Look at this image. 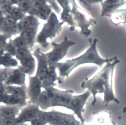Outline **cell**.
Wrapping results in <instances>:
<instances>
[{"label": "cell", "mask_w": 126, "mask_h": 125, "mask_svg": "<svg viewBox=\"0 0 126 125\" xmlns=\"http://www.w3.org/2000/svg\"><path fill=\"white\" fill-rule=\"evenodd\" d=\"M120 62L117 57L112 61L105 65L102 69L91 79L86 78L82 82L81 87L87 89L93 95L92 105H94L97 100V94H103V103L107 106L111 101L120 103L119 100L115 96L113 90V76L115 66Z\"/></svg>", "instance_id": "1"}, {"label": "cell", "mask_w": 126, "mask_h": 125, "mask_svg": "<svg viewBox=\"0 0 126 125\" xmlns=\"http://www.w3.org/2000/svg\"><path fill=\"white\" fill-rule=\"evenodd\" d=\"M90 46L87 50L78 57L63 62H59L55 66L59 71L58 82H62L63 78L67 77L70 73L78 66L87 63H92L101 67L104 63L112 61L117 57L114 56L110 58H103L101 57L96 49L97 39L94 38L93 41L90 39Z\"/></svg>", "instance_id": "2"}, {"label": "cell", "mask_w": 126, "mask_h": 125, "mask_svg": "<svg viewBox=\"0 0 126 125\" xmlns=\"http://www.w3.org/2000/svg\"><path fill=\"white\" fill-rule=\"evenodd\" d=\"M72 90H60L54 87L42 91L35 104L45 111L50 107L60 106L69 108V103L73 96Z\"/></svg>", "instance_id": "3"}, {"label": "cell", "mask_w": 126, "mask_h": 125, "mask_svg": "<svg viewBox=\"0 0 126 125\" xmlns=\"http://www.w3.org/2000/svg\"><path fill=\"white\" fill-rule=\"evenodd\" d=\"M28 98L26 85H6L3 83H0V103L22 108L28 104Z\"/></svg>", "instance_id": "4"}, {"label": "cell", "mask_w": 126, "mask_h": 125, "mask_svg": "<svg viewBox=\"0 0 126 125\" xmlns=\"http://www.w3.org/2000/svg\"><path fill=\"white\" fill-rule=\"evenodd\" d=\"M37 61V68L35 75L41 80L44 89L54 87L56 81L59 80L56 73V67L49 66L45 53L37 49L32 54Z\"/></svg>", "instance_id": "5"}, {"label": "cell", "mask_w": 126, "mask_h": 125, "mask_svg": "<svg viewBox=\"0 0 126 125\" xmlns=\"http://www.w3.org/2000/svg\"><path fill=\"white\" fill-rule=\"evenodd\" d=\"M15 4L25 14L47 21L52 12L50 5L46 0H15Z\"/></svg>", "instance_id": "6"}, {"label": "cell", "mask_w": 126, "mask_h": 125, "mask_svg": "<svg viewBox=\"0 0 126 125\" xmlns=\"http://www.w3.org/2000/svg\"><path fill=\"white\" fill-rule=\"evenodd\" d=\"M39 25L38 18L31 15L26 16L17 23L19 35L25 40L31 50L36 42Z\"/></svg>", "instance_id": "7"}, {"label": "cell", "mask_w": 126, "mask_h": 125, "mask_svg": "<svg viewBox=\"0 0 126 125\" xmlns=\"http://www.w3.org/2000/svg\"><path fill=\"white\" fill-rule=\"evenodd\" d=\"M63 24V22H59L55 13L52 12L37 34L35 42L43 48H47L49 45L47 39L54 38L61 31Z\"/></svg>", "instance_id": "8"}, {"label": "cell", "mask_w": 126, "mask_h": 125, "mask_svg": "<svg viewBox=\"0 0 126 125\" xmlns=\"http://www.w3.org/2000/svg\"><path fill=\"white\" fill-rule=\"evenodd\" d=\"M74 21L76 26L80 28V34L86 37L91 34V26L96 24L97 20L90 17L89 13L79 7L75 0H70Z\"/></svg>", "instance_id": "9"}, {"label": "cell", "mask_w": 126, "mask_h": 125, "mask_svg": "<svg viewBox=\"0 0 126 125\" xmlns=\"http://www.w3.org/2000/svg\"><path fill=\"white\" fill-rule=\"evenodd\" d=\"M38 118L45 121L49 125H75L80 123L77 120L74 114H68L52 110L45 111L41 110Z\"/></svg>", "instance_id": "10"}, {"label": "cell", "mask_w": 126, "mask_h": 125, "mask_svg": "<svg viewBox=\"0 0 126 125\" xmlns=\"http://www.w3.org/2000/svg\"><path fill=\"white\" fill-rule=\"evenodd\" d=\"M75 44V42L69 39L67 36H65L61 43L53 42L52 50L45 53L49 66H55L66 55L69 48Z\"/></svg>", "instance_id": "11"}, {"label": "cell", "mask_w": 126, "mask_h": 125, "mask_svg": "<svg viewBox=\"0 0 126 125\" xmlns=\"http://www.w3.org/2000/svg\"><path fill=\"white\" fill-rule=\"evenodd\" d=\"M15 56L21 64L18 68L25 74L32 75L35 71V61L31 50L29 48L18 50Z\"/></svg>", "instance_id": "12"}, {"label": "cell", "mask_w": 126, "mask_h": 125, "mask_svg": "<svg viewBox=\"0 0 126 125\" xmlns=\"http://www.w3.org/2000/svg\"><path fill=\"white\" fill-rule=\"evenodd\" d=\"M91 94V93L87 90L83 94L73 95L69 103L68 109L74 112V114L77 116L82 124H84L85 122V119L82 115L84 111V106Z\"/></svg>", "instance_id": "13"}, {"label": "cell", "mask_w": 126, "mask_h": 125, "mask_svg": "<svg viewBox=\"0 0 126 125\" xmlns=\"http://www.w3.org/2000/svg\"><path fill=\"white\" fill-rule=\"evenodd\" d=\"M40 111L41 110L37 105L29 103L19 113L14 121L13 125L25 124L26 122L30 123L38 117Z\"/></svg>", "instance_id": "14"}, {"label": "cell", "mask_w": 126, "mask_h": 125, "mask_svg": "<svg viewBox=\"0 0 126 125\" xmlns=\"http://www.w3.org/2000/svg\"><path fill=\"white\" fill-rule=\"evenodd\" d=\"M0 10L4 16L10 17L17 22L26 16L17 6L13 4L11 0H0Z\"/></svg>", "instance_id": "15"}, {"label": "cell", "mask_w": 126, "mask_h": 125, "mask_svg": "<svg viewBox=\"0 0 126 125\" xmlns=\"http://www.w3.org/2000/svg\"><path fill=\"white\" fill-rule=\"evenodd\" d=\"M17 23L15 20L4 16L0 10V34L7 35L10 38L12 35L19 34Z\"/></svg>", "instance_id": "16"}, {"label": "cell", "mask_w": 126, "mask_h": 125, "mask_svg": "<svg viewBox=\"0 0 126 125\" xmlns=\"http://www.w3.org/2000/svg\"><path fill=\"white\" fill-rule=\"evenodd\" d=\"M29 79V86L27 87L28 97L30 101L29 103L35 104L38 97L42 92L41 81L35 75L30 76Z\"/></svg>", "instance_id": "17"}, {"label": "cell", "mask_w": 126, "mask_h": 125, "mask_svg": "<svg viewBox=\"0 0 126 125\" xmlns=\"http://www.w3.org/2000/svg\"><path fill=\"white\" fill-rule=\"evenodd\" d=\"M21 108L17 106L0 105V115L3 122V125H13Z\"/></svg>", "instance_id": "18"}, {"label": "cell", "mask_w": 126, "mask_h": 125, "mask_svg": "<svg viewBox=\"0 0 126 125\" xmlns=\"http://www.w3.org/2000/svg\"><path fill=\"white\" fill-rule=\"evenodd\" d=\"M57 1L63 9L61 13V20L64 23H66L70 26V30H73L76 25L73 20L72 8L70 7V0H61Z\"/></svg>", "instance_id": "19"}, {"label": "cell", "mask_w": 126, "mask_h": 125, "mask_svg": "<svg viewBox=\"0 0 126 125\" xmlns=\"http://www.w3.org/2000/svg\"><path fill=\"white\" fill-rule=\"evenodd\" d=\"M26 75L18 68L16 69L10 68L3 83L6 85H25Z\"/></svg>", "instance_id": "20"}, {"label": "cell", "mask_w": 126, "mask_h": 125, "mask_svg": "<svg viewBox=\"0 0 126 125\" xmlns=\"http://www.w3.org/2000/svg\"><path fill=\"white\" fill-rule=\"evenodd\" d=\"M101 17H110L112 14L118 10L124 4H126V0H101Z\"/></svg>", "instance_id": "21"}, {"label": "cell", "mask_w": 126, "mask_h": 125, "mask_svg": "<svg viewBox=\"0 0 126 125\" xmlns=\"http://www.w3.org/2000/svg\"><path fill=\"white\" fill-rule=\"evenodd\" d=\"M1 65L5 68H11L17 66L18 63L17 60L13 58L12 55L5 52L4 53L0 54V66Z\"/></svg>", "instance_id": "22"}, {"label": "cell", "mask_w": 126, "mask_h": 125, "mask_svg": "<svg viewBox=\"0 0 126 125\" xmlns=\"http://www.w3.org/2000/svg\"><path fill=\"white\" fill-rule=\"evenodd\" d=\"M113 24L117 25L126 24V9H118L110 16Z\"/></svg>", "instance_id": "23"}, {"label": "cell", "mask_w": 126, "mask_h": 125, "mask_svg": "<svg viewBox=\"0 0 126 125\" xmlns=\"http://www.w3.org/2000/svg\"><path fill=\"white\" fill-rule=\"evenodd\" d=\"M9 38H10V37L4 34H0V54L5 52V48L7 44L6 41Z\"/></svg>", "instance_id": "24"}, {"label": "cell", "mask_w": 126, "mask_h": 125, "mask_svg": "<svg viewBox=\"0 0 126 125\" xmlns=\"http://www.w3.org/2000/svg\"><path fill=\"white\" fill-rule=\"evenodd\" d=\"M102 0H79L78 1L80 2V4L84 6L88 10L90 11L91 10V4L95 3L101 2Z\"/></svg>", "instance_id": "25"}, {"label": "cell", "mask_w": 126, "mask_h": 125, "mask_svg": "<svg viewBox=\"0 0 126 125\" xmlns=\"http://www.w3.org/2000/svg\"><path fill=\"white\" fill-rule=\"evenodd\" d=\"M47 3L50 5L52 9H53L56 13L60 14L61 11V9L57 4V0H46Z\"/></svg>", "instance_id": "26"}, {"label": "cell", "mask_w": 126, "mask_h": 125, "mask_svg": "<svg viewBox=\"0 0 126 125\" xmlns=\"http://www.w3.org/2000/svg\"><path fill=\"white\" fill-rule=\"evenodd\" d=\"M10 68H0V83H3L6 79Z\"/></svg>", "instance_id": "27"}, {"label": "cell", "mask_w": 126, "mask_h": 125, "mask_svg": "<svg viewBox=\"0 0 126 125\" xmlns=\"http://www.w3.org/2000/svg\"><path fill=\"white\" fill-rule=\"evenodd\" d=\"M30 124L31 125H46L48 124L45 121L38 117L31 122Z\"/></svg>", "instance_id": "28"}, {"label": "cell", "mask_w": 126, "mask_h": 125, "mask_svg": "<svg viewBox=\"0 0 126 125\" xmlns=\"http://www.w3.org/2000/svg\"><path fill=\"white\" fill-rule=\"evenodd\" d=\"M0 125H3V122L0 115Z\"/></svg>", "instance_id": "29"}, {"label": "cell", "mask_w": 126, "mask_h": 125, "mask_svg": "<svg viewBox=\"0 0 126 125\" xmlns=\"http://www.w3.org/2000/svg\"><path fill=\"white\" fill-rule=\"evenodd\" d=\"M28 125L27 124L25 123V124H17V125Z\"/></svg>", "instance_id": "30"}, {"label": "cell", "mask_w": 126, "mask_h": 125, "mask_svg": "<svg viewBox=\"0 0 126 125\" xmlns=\"http://www.w3.org/2000/svg\"><path fill=\"white\" fill-rule=\"evenodd\" d=\"M112 123H113V125H116V124H115L114 122H112Z\"/></svg>", "instance_id": "31"}, {"label": "cell", "mask_w": 126, "mask_h": 125, "mask_svg": "<svg viewBox=\"0 0 126 125\" xmlns=\"http://www.w3.org/2000/svg\"><path fill=\"white\" fill-rule=\"evenodd\" d=\"M125 125H126V124H125Z\"/></svg>", "instance_id": "32"}]
</instances>
